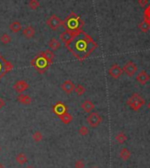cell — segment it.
Segmentation results:
<instances>
[{
  "label": "cell",
  "mask_w": 150,
  "mask_h": 168,
  "mask_svg": "<svg viewBox=\"0 0 150 168\" xmlns=\"http://www.w3.org/2000/svg\"><path fill=\"white\" fill-rule=\"evenodd\" d=\"M65 46L80 62L86 60L98 47L95 40L82 29L77 31L74 38L65 43Z\"/></svg>",
  "instance_id": "1"
},
{
  "label": "cell",
  "mask_w": 150,
  "mask_h": 168,
  "mask_svg": "<svg viewBox=\"0 0 150 168\" xmlns=\"http://www.w3.org/2000/svg\"><path fill=\"white\" fill-rule=\"evenodd\" d=\"M84 21L81 20V18L77 15L75 12H72L65 20H63V25L65 30H70V31H79L81 30L82 27L84 26Z\"/></svg>",
  "instance_id": "2"
},
{
  "label": "cell",
  "mask_w": 150,
  "mask_h": 168,
  "mask_svg": "<svg viewBox=\"0 0 150 168\" xmlns=\"http://www.w3.org/2000/svg\"><path fill=\"white\" fill-rule=\"evenodd\" d=\"M30 64H31L32 67H34L36 70V72H38L39 74L45 73L46 71L50 68V66L51 65L41 54H38L37 56H35V58L31 61Z\"/></svg>",
  "instance_id": "3"
},
{
  "label": "cell",
  "mask_w": 150,
  "mask_h": 168,
  "mask_svg": "<svg viewBox=\"0 0 150 168\" xmlns=\"http://www.w3.org/2000/svg\"><path fill=\"white\" fill-rule=\"evenodd\" d=\"M145 99L138 93H133L126 101L127 106L133 111H138L140 109L145 105Z\"/></svg>",
  "instance_id": "4"
},
{
  "label": "cell",
  "mask_w": 150,
  "mask_h": 168,
  "mask_svg": "<svg viewBox=\"0 0 150 168\" xmlns=\"http://www.w3.org/2000/svg\"><path fill=\"white\" fill-rule=\"evenodd\" d=\"M14 66L13 64L6 60L1 54H0V80L2 79V77H4L8 72H12L13 70Z\"/></svg>",
  "instance_id": "5"
},
{
  "label": "cell",
  "mask_w": 150,
  "mask_h": 168,
  "mask_svg": "<svg viewBox=\"0 0 150 168\" xmlns=\"http://www.w3.org/2000/svg\"><path fill=\"white\" fill-rule=\"evenodd\" d=\"M102 121V118L97 112H93L90 113L89 115L87 118L88 123L92 127V128H96L100 125V123Z\"/></svg>",
  "instance_id": "6"
},
{
  "label": "cell",
  "mask_w": 150,
  "mask_h": 168,
  "mask_svg": "<svg viewBox=\"0 0 150 168\" xmlns=\"http://www.w3.org/2000/svg\"><path fill=\"white\" fill-rule=\"evenodd\" d=\"M46 23H47L48 26L50 27L51 30L55 31V30H57L60 26L63 25V20H62L59 17H57L56 14H52L50 18L47 20Z\"/></svg>",
  "instance_id": "7"
},
{
  "label": "cell",
  "mask_w": 150,
  "mask_h": 168,
  "mask_svg": "<svg viewBox=\"0 0 150 168\" xmlns=\"http://www.w3.org/2000/svg\"><path fill=\"white\" fill-rule=\"evenodd\" d=\"M122 69H123V72H125V74L128 77H133L137 73V72H138L137 65L133 62H131V61L127 62Z\"/></svg>",
  "instance_id": "8"
},
{
  "label": "cell",
  "mask_w": 150,
  "mask_h": 168,
  "mask_svg": "<svg viewBox=\"0 0 150 168\" xmlns=\"http://www.w3.org/2000/svg\"><path fill=\"white\" fill-rule=\"evenodd\" d=\"M68 107L65 104H64L62 101H57L53 107H52V111L53 113L57 115L58 117L62 115H64L65 113H67Z\"/></svg>",
  "instance_id": "9"
},
{
  "label": "cell",
  "mask_w": 150,
  "mask_h": 168,
  "mask_svg": "<svg viewBox=\"0 0 150 168\" xmlns=\"http://www.w3.org/2000/svg\"><path fill=\"white\" fill-rule=\"evenodd\" d=\"M109 74L111 77L118 79L123 74V69L117 64H114L109 70Z\"/></svg>",
  "instance_id": "10"
},
{
  "label": "cell",
  "mask_w": 150,
  "mask_h": 168,
  "mask_svg": "<svg viewBox=\"0 0 150 168\" xmlns=\"http://www.w3.org/2000/svg\"><path fill=\"white\" fill-rule=\"evenodd\" d=\"M76 33H77V31H76V32H74V31H70V30H65L64 32H62V33L60 34L59 38H60V40L65 44V43H67L68 42H70V41L74 38V36L76 34Z\"/></svg>",
  "instance_id": "11"
},
{
  "label": "cell",
  "mask_w": 150,
  "mask_h": 168,
  "mask_svg": "<svg viewBox=\"0 0 150 168\" xmlns=\"http://www.w3.org/2000/svg\"><path fill=\"white\" fill-rule=\"evenodd\" d=\"M136 80L140 85H146L150 81V75L146 71H140L136 76Z\"/></svg>",
  "instance_id": "12"
},
{
  "label": "cell",
  "mask_w": 150,
  "mask_h": 168,
  "mask_svg": "<svg viewBox=\"0 0 150 168\" xmlns=\"http://www.w3.org/2000/svg\"><path fill=\"white\" fill-rule=\"evenodd\" d=\"M13 89L19 93H22L23 92H25L26 90L28 89L29 87V85L26 82L25 80H19L17 81L14 85H13Z\"/></svg>",
  "instance_id": "13"
},
{
  "label": "cell",
  "mask_w": 150,
  "mask_h": 168,
  "mask_svg": "<svg viewBox=\"0 0 150 168\" xmlns=\"http://www.w3.org/2000/svg\"><path fill=\"white\" fill-rule=\"evenodd\" d=\"M75 84L72 80H65L62 85H61V89L63 92H65L67 94H70L72 92L74 91Z\"/></svg>",
  "instance_id": "14"
},
{
  "label": "cell",
  "mask_w": 150,
  "mask_h": 168,
  "mask_svg": "<svg viewBox=\"0 0 150 168\" xmlns=\"http://www.w3.org/2000/svg\"><path fill=\"white\" fill-rule=\"evenodd\" d=\"M95 105L91 100H85L82 104H81V108L83 109V111H85L86 113H91L94 109H95Z\"/></svg>",
  "instance_id": "15"
},
{
  "label": "cell",
  "mask_w": 150,
  "mask_h": 168,
  "mask_svg": "<svg viewBox=\"0 0 150 168\" xmlns=\"http://www.w3.org/2000/svg\"><path fill=\"white\" fill-rule=\"evenodd\" d=\"M49 63H50V64H53V60H54V57H55V55H54V53L50 50V49H46V50H44V51H43V52H41L40 53Z\"/></svg>",
  "instance_id": "16"
},
{
  "label": "cell",
  "mask_w": 150,
  "mask_h": 168,
  "mask_svg": "<svg viewBox=\"0 0 150 168\" xmlns=\"http://www.w3.org/2000/svg\"><path fill=\"white\" fill-rule=\"evenodd\" d=\"M23 35L25 36L26 39H31L35 36V30L33 26H26L25 29L23 30L22 32Z\"/></svg>",
  "instance_id": "17"
},
{
  "label": "cell",
  "mask_w": 150,
  "mask_h": 168,
  "mask_svg": "<svg viewBox=\"0 0 150 168\" xmlns=\"http://www.w3.org/2000/svg\"><path fill=\"white\" fill-rule=\"evenodd\" d=\"M17 100L20 103L24 104V105H29L32 102V99L30 98V96L26 95V94H22V93H21L19 96L17 97Z\"/></svg>",
  "instance_id": "18"
},
{
  "label": "cell",
  "mask_w": 150,
  "mask_h": 168,
  "mask_svg": "<svg viewBox=\"0 0 150 168\" xmlns=\"http://www.w3.org/2000/svg\"><path fill=\"white\" fill-rule=\"evenodd\" d=\"M9 28L12 33H19L22 29V26L19 21H13L10 24Z\"/></svg>",
  "instance_id": "19"
},
{
  "label": "cell",
  "mask_w": 150,
  "mask_h": 168,
  "mask_svg": "<svg viewBox=\"0 0 150 168\" xmlns=\"http://www.w3.org/2000/svg\"><path fill=\"white\" fill-rule=\"evenodd\" d=\"M119 157L124 161H127L130 159V157H131V152H130V150L127 148H123L120 150V152H119Z\"/></svg>",
  "instance_id": "20"
},
{
  "label": "cell",
  "mask_w": 150,
  "mask_h": 168,
  "mask_svg": "<svg viewBox=\"0 0 150 168\" xmlns=\"http://www.w3.org/2000/svg\"><path fill=\"white\" fill-rule=\"evenodd\" d=\"M49 47L52 50H57L58 48L61 47V42L59 41H57L56 38H52L49 42Z\"/></svg>",
  "instance_id": "21"
},
{
  "label": "cell",
  "mask_w": 150,
  "mask_h": 168,
  "mask_svg": "<svg viewBox=\"0 0 150 168\" xmlns=\"http://www.w3.org/2000/svg\"><path fill=\"white\" fill-rule=\"evenodd\" d=\"M59 118H60L61 121H62L63 123H65V124H69V123H71V122L73 121V119H74L73 116H72L69 113H65L64 115H60Z\"/></svg>",
  "instance_id": "22"
},
{
  "label": "cell",
  "mask_w": 150,
  "mask_h": 168,
  "mask_svg": "<svg viewBox=\"0 0 150 168\" xmlns=\"http://www.w3.org/2000/svg\"><path fill=\"white\" fill-rule=\"evenodd\" d=\"M115 139H116V141H117L118 144H123L126 142L127 137H126V135H125L124 132H119V133L116 136Z\"/></svg>",
  "instance_id": "23"
},
{
  "label": "cell",
  "mask_w": 150,
  "mask_h": 168,
  "mask_svg": "<svg viewBox=\"0 0 150 168\" xmlns=\"http://www.w3.org/2000/svg\"><path fill=\"white\" fill-rule=\"evenodd\" d=\"M139 28L140 29V31H141L142 33H148L150 30V24L148 21H146V20H144L142 22H140V23L139 24Z\"/></svg>",
  "instance_id": "24"
},
{
  "label": "cell",
  "mask_w": 150,
  "mask_h": 168,
  "mask_svg": "<svg viewBox=\"0 0 150 168\" xmlns=\"http://www.w3.org/2000/svg\"><path fill=\"white\" fill-rule=\"evenodd\" d=\"M16 161L20 164V165H24L27 162V158L26 156L25 153H20L17 155V157L15 158Z\"/></svg>",
  "instance_id": "25"
},
{
  "label": "cell",
  "mask_w": 150,
  "mask_h": 168,
  "mask_svg": "<svg viewBox=\"0 0 150 168\" xmlns=\"http://www.w3.org/2000/svg\"><path fill=\"white\" fill-rule=\"evenodd\" d=\"M74 91L77 95L82 96L86 93V88L83 85H75Z\"/></svg>",
  "instance_id": "26"
},
{
  "label": "cell",
  "mask_w": 150,
  "mask_h": 168,
  "mask_svg": "<svg viewBox=\"0 0 150 168\" xmlns=\"http://www.w3.org/2000/svg\"><path fill=\"white\" fill-rule=\"evenodd\" d=\"M32 138H33V140H34L35 143H39V142H41V141L43 140V134H42L41 131H35V132L33 134Z\"/></svg>",
  "instance_id": "27"
},
{
  "label": "cell",
  "mask_w": 150,
  "mask_h": 168,
  "mask_svg": "<svg viewBox=\"0 0 150 168\" xmlns=\"http://www.w3.org/2000/svg\"><path fill=\"white\" fill-rule=\"evenodd\" d=\"M28 6L32 10H36L40 7V2L38 0H30L28 3Z\"/></svg>",
  "instance_id": "28"
},
{
  "label": "cell",
  "mask_w": 150,
  "mask_h": 168,
  "mask_svg": "<svg viewBox=\"0 0 150 168\" xmlns=\"http://www.w3.org/2000/svg\"><path fill=\"white\" fill-rule=\"evenodd\" d=\"M0 41L3 44H8L11 42L12 41V38L7 34H4L1 37H0Z\"/></svg>",
  "instance_id": "29"
},
{
  "label": "cell",
  "mask_w": 150,
  "mask_h": 168,
  "mask_svg": "<svg viewBox=\"0 0 150 168\" xmlns=\"http://www.w3.org/2000/svg\"><path fill=\"white\" fill-rule=\"evenodd\" d=\"M88 132H89V130H88V127H86V126H81L79 129V134L80 136H87L88 134Z\"/></svg>",
  "instance_id": "30"
},
{
  "label": "cell",
  "mask_w": 150,
  "mask_h": 168,
  "mask_svg": "<svg viewBox=\"0 0 150 168\" xmlns=\"http://www.w3.org/2000/svg\"><path fill=\"white\" fill-rule=\"evenodd\" d=\"M144 18H145V20L148 21L150 24V4L149 6L145 10V12H144Z\"/></svg>",
  "instance_id": "31"
},
{
  "label": "cell",
  "mask_w": 150,
  "mask_h": 168,
  "mask_svg": "<svg viewBox=\"0 0 150 168\" xmlns=\"http://www.w3.org/2000/svg\"><path fill=\"white\" fill-rule=\"evenodd\" d=\"M85 167V163L83 160H77L75 163V168H84Z\"/></svg>",
  "instance_id": "32"
},
{
  "label": "cell",
  "mask_w": 150,
  "mask_h": 168,
  "mask_svg": "<svg viewBox=\"0 0 150 168\" xmlns=\"http://www.w3.org/2000/svg\"><path fill=\"white\" fill-rule=\"evenodd\" d=\"M138 3H139V4H140L141 7H145V6L148 4L149 0H138Z\"/></svg>",
  "instance_id": "33"
},
{
  "label": "cell",
  "mask_w": 150,
  "mask_h": 168,
  "mask_svg": "<svg viewBox=\"0 0 150 168\" xmlns=\"http://www.w3.org/2000/svg\"><path fill=\"white\" fill-rule=\"evenodd\" d=\"M4 106H5V102H4V100L0 97V110H1Z\"/></svg>",
  "instance_id": "34"
},
{
  "label": "cell",
  "mask_w": 150,
  "mask_h": 168,
  "mask_svg": "<svg viewBox=\"0 0 150 168\" xmlns=\"http://www.w3.org/2000/svg\"><path fill=\"white\" fill-rule=\"evenodd\" d=\"M148 108L150 110V101L149 102V104H148Z\"/></svg>",
  "instance_id": "35"
},
{
  "label": "cell",
  "mask_w": 150,
  "mask_h": 168,
  "mask_svg": "<svg viewBox=\"0 0 150 168\" xmlns=\"http://www.w3.org/2000/svg\"><path fill=\"white\" fill-rule=\"evenodd\" d=\"M0 168H4V166H3V165H1V164H0Z\"/></svg>",
  "instance_id": "36"
},
{
  "label": "cell",
  "mask_w": 150,
  "mask_h": 168,
  "mask_svg": "<svg viewBox=\"0 0 150 168\" xmlns=\"http://www.w3.org/2000/svg\"><path fill=\"white\" fill-rule=\"evenodd\" d=\"M94 168H98V167H94Z\"/></svg>",
  "instance_id": "37"
}]
</instances>
